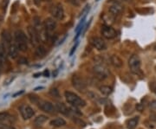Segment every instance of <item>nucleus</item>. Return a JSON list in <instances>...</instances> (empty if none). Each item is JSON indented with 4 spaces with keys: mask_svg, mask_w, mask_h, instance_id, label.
<instances>
[{
    "mask_svg": "<svg viewBox=\"0 0 156 129\" xmlns=\"http://www.w3.org/2000/svg\"><path fill=\"white\" fill-rule=\"evenodd\" d=\"M14 38H15V44L17 47L18 51L25 52L28 50V38L25 33L17 30L14 33Z\"/></svg>",
    "mask_w": 156,
    "mask_h": 129,
    "instance_id": "nucleus-1",
    "label": "nucleus"
},
{
    "mask_svg": "<svg viewBox=\"0 0 156 129\" xmlns=\"http://www.w3.org/2000/svg\"><path fill=\"white\" fill-rule=\"evenodd\" d=\"M64 96H65V98H66V101H68V103L71 104L74 107H83L86 105V102H85L83 99L79 97L75 93L69 92V91H66L64 93Z\"/></svg>",
    "mask_w": 156,
    "mask_h": 129,
    "instance_id": "nucleus-2",
    "label": "nucleus"
},
{
    "mask_svg": "<svg viewBox=\"0 0 156 129\" xmlns=\"http://www.w3.org/2000/svg\"><path fill=\"white\" fill-rule=\"evenodd\" d=\"M44 26L45 34H46V37H51L52 33L56 30L57 23H56L55 18L52 17H49L47 19H45L44 23Z\"/></svg>",
    "mask_w": 156,
    "mask_h": 129,
    "instance_id": "nucleus-3",
    "label": "nucleus"
},
{
    "mask_svg": "<svg viewBox=\"0 0 156 129\" xmlns=\"http://www.w3.org/2000/svg\"><path fill=\"white\" fill-rule=\"evenodd\" d=\"M128 66L132 73L138 75L140 72V60L139 56L136 55L131 56L128 60Z\"/></svg>",
    "mask_w": 156,
    "mask_h": 129,
    "instance_id": "nucleus-4",
    "label": "nucleus"
},
{
    "mask_svg": "<svg viewBox=\"0 0 156 129\" xmlns=\"http://www.w3.org/2000/svg\"><path fill=\"white\" fill-rule=\"evenodd\" d=\"M50 14L55 19L62 20L64 17V10L61 4H55L50 7Z\"/></svg>",
    "mask_w": 156,
    "mask_h": 129,
    "instance_id": "nucleus-5",
    "label": "nucleus"
},
{
    "mask_svg": "<svg viewBox=\"0 0 156 129\" xmlns=\"http://www.w3.org/2000/svg\"><path fill=\"white\" fill-rule=\"evenodd\" d=\"M109 6H108V11L111 14L112 16L116 17L118 15H120L122 11V5L116 1V0H110L108 2Z\"/></svg>",
    "mask_w": 156,
    "mask_h": 129,
    "instance_id": "nucleus-6",
    "label": "nucleus"
},
{
    "mask_svg": "<svg viewBox=\"0 0 156 129\" xmlns=\"http://www.w3.org/2000/svg\"><path fill=\"white\" fill-rule=\"evenodd\" d=\"M89 43L97 51H105L107 49L106 43L104 42V40L102 39V38H101V37H91L89 39Z\"/></svg>",
    "mask_w": 156,
    "mask_h": 129,
    "instance_id": "nucleus-7",
    "label": "nucleus"
},
{
    "mask_svg": "<svg viewBox=\"0 0 156 129\" xmlns=\"http://www.w3.org/2000/svg\"><path fill=\"white\" fill-rule=\"evenodd\" d=\"M37 103V106H38L39 108L45 113H53L56 110V107H54L53 104L51 102H50V101H43V100L39 99Z\"/></svg>",
    "mask_w": 156,
    "mask_h": 129,
    "instance_id": "nucleus-8",
    "label": "nucleus"
},
{
    "mask_svg": "<svg viewBox=\"0 0 156 129\" xmlns=\"http://www.w3.org/2000/svg\"><path fill=\"white\" fill-rule=\"evenodd\" d=\"M27 30H28L29 40H30V44L33 46H37L39 44V37L37 30L35 29V27L29 26Z\"/></svg>",
    "mask_w": 156,
    "mask_h": 129,
    "instance_id": "nucleus-9",
    "label": "nucleus"
},
{
    "mask_svg": "<svg viewBox=\"0 0 156 129\" xmlns=\"http://www.w3.org/2000/svg\"><path fill=\"white\" fill-rule=\"evenodd\" d=\"M72 84L75 87L76 89L82 92L86 89V83L83 79L81 78L79 75H74L72 77Z\"/></svg>",
    "mask_w": 156,
    "mask_h": 129,
    "instance_id": "nucleus-10",
    "label": "nucleus"
},
{
    "mask_svg": "<svg viewBox=\"0 0 156 129\" xmlns=\"http://www.w3.org/2000/svg\"><path fill=\"white\" fill-rule=\"evenodd\" d=\"M94 73H95V76L100 80H103L108 77V71L106 68L102 65H96L94 68Z\"/></svg>",
    "mask_w": 156,
    "mask_h": 129,
    "instance_id": "nucleus-11",
    "label": "nucleus"
},
{
    "mask_svg": "<svg viewBox=\"0 0 156 129\" xmlns=\"http://www.w3.org/2000/svg\"><path fill=\"white\" fill-rule=\"evenodd\" d=\"M101 35L106 39H113L116 37V31L115 29L112 28L110 26L104 25L101 28Z\"/></svg>",
    "mask_w": 156,
    "mask_h": 129,
    "instance_id": "nucleus-12",
    "label": "nucleus"
},
{
    "mask_svg": "<svg viewBox=\"0 0 156 129\" xmlns=\"http://www.w3.org/2000/svg\"><path fill=\"white\" fill-rule=\"evenodd\" d=\"M20 113L22 114V117L23 120H29L34 115V110L30 107V106H26V105H23L20 107Z\"/></svg>",
    "mask_w": 156,
    "mask_h": 129,
    "instance_id": "nucleus-13",
    "label": "nucleus"
},
{
    "mask_svg": "<svg viewBox=\"0 0 156 129\" xmlns=\"http://www.w3.org/2000/svg\"><path fill=\"white\" fill-rule=\"evenodd\" d=\"M2 41H3V44L6 47V49L8 48L9 45H11L12 44V39H11V35L8 30H4L2 34Z\"/></svg>",
    "mask_w": 156,
    "mask_h": 129,
    "instance_id": "nucleus-14",
    "label": "nucleus"
},
{
    "mask_svg": "<svg viewBox=\"0 0 156 129\" xmlns=\"http://www.w3.org/2000/svg\"><path fill=\"white\" fill-rule=\"evenodd\" d=\"M7 53H8V55L12 59L17 58V56H18V49H17V47L16 46L15 44H11V45L8 46V48H7Z\"/></svg>",
    "mask_w": 156,
    "mask_h": 129,
    "instance_id": "nucleus-15",
    "label": "nucleus"
},
{
    "mask_svg": "<svg viewBox=\"0 0 156 129\" xmlns=\"http://www.w3.org/2000/svg\"><path fill=\"white\" fill-rule=\"evenodd\" d=\"M46 53H47V51H46L44 46H43V45H38L37 47V49H36V51H35V54H36V56H37V58L44 57Z\"/></svg>",
    "mask_w": 156,
    "mask_h": 129,
    "instance_id": "nucleus-16",
    "label": "nucleus"
},
{
    "mask_svg": "<svg viewBox=\"0 0 156 129\" xmlns=\"http://www.w3.org/2000/svg\"><path fill=\"white\" fill-rule=\"evenodd\" d=\"M110 61H111V63L115 66V68H122L123 65V62L122 60L119 57V56H115V55H114V56H111V58H110Z\"/></svg>",
    "mask_w": 156,
    "mask_h": 129,
    "instance_id": "nucleus-17",
    "label": "nucleus"
},
{
    "mask_svg": "<svg viewBox=\"0 0 156 129\" xmlns=\"http://www.w3.org/2000/svg\"><path fill=\"white\" fill-rule=\"evenodd\" d=\"M50 125L53 126V127H62V126H65L66 121L63 119L56 118L50 121Z\"/></svg>",
    "mask_w": 156,
    "mask_h": 129,
    "instance_id": "nucleus-18",
    "label": "nucleus"
},
{
    "mask_svg": "<svg viewBox=\"0 0 156 129\" xmlns=\"http://www.w3.org/2000/svg\"><path fill=\"white\" fill-rule=\"evenodd\" d=\"M138 122H139V117H134V118L130 119L127 124L128 129H134L136 127Z\"/></svg>",
    "mask_w": 156,
    "mask_h": 129,
    "instance_id": "nucleus-19",
    "label": "nucleus"
},
{
    "mask_svg": "<svg viewBox=\"0 0 156 129\" xmlns=\"http://www.w3.org/2000/svg\"><path fill=\"white\" fill-rule=\"evenodd\" d=\"M6 47L0 43V64H2L6 58Z\"/></svg>",
    "mask_w": 156,
    "mask_h": 129,
    "instance_id": "nucleus-20",
    "label": "nucleus"
},
{
    "mask_svg": "<svg viewBox=\"0 0 156 129\" xmlns=\"http://www.w3.org/2000/svg\"><path fill=\"white\" fill-rule=\"evenodd\" d=\"M47 120H48V117H47V116H45V115H39V116H37V118L35 119L34 123H35V125H36L37 127H41L43 124L45 123V121H46Z\"/></svg>",
    "mask_w": 156,
    "mask_h": 129,
    "instance_id": "nucleus-21",
    "label": "nucleus"
},
{
    "mask_svg": "<svg viewBox=\"0 0 156 129\" xmlns=\"http://www.w3.org/2000/svg\"><path fill=\"white\" fill-rule=\"evenodd\" d=\"M56 109L62 113H63V114H65V115H68L69 114V108H68L63 103H57L56 104Z\"/></svg>",
    "mask_w": 156,
    "mask_h": 129,
    "instance_id": "nucleus-22",
    "label": "nucleus"
},
{
    "mask_svg": "<svg viewBox=\"0 0 156 129\" xmlns=\"http://www.w3.org/2000/svg\"><path fill=\"white\" fill-rule=\"evenodd\" d=\"M13 117L8 113H0V121H12Z\"/></svg>",
    "mask_w": 156,
    "mask_h": 129,
    "instance_id": "nucleus-23",
    "label": "nucleus"
},
{
    "mask_svg": "<svg viewBox=\"0 0 156 129\" xmlns=\"http://www.w3.org/2000/svg\"><path fill=\"white\" fill-rule=\"evenodd\" d=\"M100 92L104 96H109L113 92V89L108 86H101L100 87Z\"/></svg>",
    "mask_w": 156,
    "mask_h": 129,
    "instance_id": "nucleus-24",
    "label": "nucleus"
},
{
    "mask_svg": "<svg viewBox=\"0 0 156 129\" xmlns=\"http://www.w3.org/2000/svg\"><path fill=\"white\" fill-rule=\"evenodd\" d=\"M0 129H16V128L6 123H0Z\"/></svg>",
    "mask_w": 156,
    "mask_h": 129,
    "instance_id": "nucleus-25",
    "label": "nucleus"
},
{
    "mask_svg": "<svg viewBox=\"0 0 156 129\" xmlns=\"http://www.w3.org/2000/svg\"><path fill=\"white\" fill-rule=\"evenodd\" d=\"M50 95L52 96H54V97H59V92H58V90L56 89H50Z\"/></svg>",
    "mask_w": 156,
    "mask_h": 129,
    "instance_id": "nucleus-26",
    "label": "nucleus"
},
{
    "mask_svg": "<svg viewBox=\"0 0 156 129\" xmlns=\"http://www.w3.org/2000/svg\"><path fill=\"white\" fill-rule=\"evenodd\" d=\"M150 107L151 108H153V109H154L156 110V101H153L150 102Z\"/></svg>",
    "mask_w": 156,
    "mask_h": 129,
    "instance_id": "nucleus-27",
    "label": "nucleus"
},
{
    "mask_svg": "<svg viewBox=\"0 0 156 129\" xmlns=\"http://www.w3.org/2000/svg\"><path fill=\"white\" fill-rule=\"evenodd\" d=\"M71 4H72L73 5H76V6H79V2H77L76 0H69Z\"/></svg>",
    "mask_w": 156,
    "mask_h": 129,
    "instance_id": "nucleus-28",
    "label": "nucleus"
},
{
    "mask_svg": "<svg viewBox=\"0 0 156 129\" xmlns=\"http://www.w3.org/2000/svg\"><path fill=\"white\" fill-rule=\"evenodd\" d=\"M14 78H15V76H13V77H11V78L9 79L8 81H5V85H9V84H10L11 82H12V81L14 80Z\"/></svg>",
    "mask_w": 156,
    "mask_h": 129,
    "instance_id": "nucleus-29",
    "label": "nucleus"
},
{
    "mask_svg": "<svg viewBox=\"0 0 156 129\" xmlns=\"http://www.w3.org/2000/svg\"><path fill=\"white\" fill-rule=\"evenodd\" d=\"M26 62H27V60L24 59V58H21V59H19V61H18V63H20V64H23V63H26Z\"/></svg>",
    "mask_w": 156,
    "mask_h": 129,
    "instance_id": "nucleus-30",
    "label": "nucleus"
},
{
    "mask_svg": "<svg viewBox=\"0 0 156 129\" xmlns=\"http://www.w3.org/2000/svg\"><path fill=\"white\" fill-rule=\"evenodd\" d=\"M34 1V3H35V5H40V4H41V2L43 1V0H33Z\"/></svg>",
    "mask_w": 156,
    "mask_h": 129,
    "instance_id": "nucleus-31",
    "label": "nucleus"
},
{
    "mask_svg": "<svg viewBox=\"0 0 156 129\" xmlns=\"http://www.w3.org/2000/svg\"><path fill=\"white\" fill-rule=\"evenodd\" d=\"M76 45H77V44H76ZM76 46H74V47H73V48H72V51H71V52H70V54H69L70 56H72L73 53H74V51H76Z\"/></svg>",
    "mask_w": 156,
    "mask_h": 129,
    "instance_id": "nucleus-32",
    "label": "nucleus"
},
{
    "mask_svg": "<svg viewBox=\"0 0 156 129\" xmlns=\"http://www.w3.org/2000/svg\"><path fill=\"white\" fill-rule=\"evenodd\" d=\"M44 75L46 77H49V71H48V70H45L44 72Z\"/></svg>",
    "mask_w": 156,
    "mask_h": 129,
    "instance_id": "nucleus-33",
    "label": "nucleus"
},
{
    "mask_svg": "<svg viewBox=\"0 0 156 129\" xmlns=\"http://www.w3.org/2000/svg\"><path fill=\"white\" fill-rule=\"evenodd\" d=\"M2 21H3V17H2V16L0 15V23H2Z\"/></svg>",
    "mask_w": 156,
    "mask_h": 129,
    "instance_id": "nucleus-34",
    "label": "nucleus"
},
{
    "mask_svg": "<svg viewBox=\"0 0 156 129\" xmlns=\"http://www.w3.org/2000/svg\"><path fill=\"white\" fill-rule=\"evenodd\" d=\"M154 92L155 93V95H156V87H155V88H154Z\"/></svg>",
    "mask_w": 156,
    "mask_h": 129,
    "instance_id": "nucleus-35",
    "label": "nucleus"
},
{
    "mask_svg": "<svg viewBox=\"0 0 156 129\" xmlns=\"http://www.w3.org/2000/svg\"><path fill=\"white\" fill-rule=\"evenodd\" d=\"M154 51H156V46H155V47H154Z\"/></svg>",
    "mask_w": 156,
    "mask_h": 129,
    "instance_id": "nucleus-36",
    "label": "nucleus"
},
{
    "mask_svg": "<svg viewBox=\"0 0 156 129\" xmlns=\"http://www.w3.org/2000/svg\"><path fill=\"white\" fill-rule=\"evenodd\" d=\"M95 1H99V0H95Z\"/></svg>",
    "mask_w": 156,
    "mask_h": 129,
    "instance_id": "nucleus-37",
    "label": "nucleus"
},
{
    "mask_svg": "<svg viewBox=\"0 0 156 129\" xmlns=\"http://www.w3.org/2000/svg\"><path fill=\"white\" fill-rule=\"evenodd\" d=\"M125 1H128V0H125Z\"/></svg>",
    "mask_w": 156,
    "mask_h": 129,
    "instance_id": "nucleus-38",
    "label": "nucleus"
}]
</instances>
